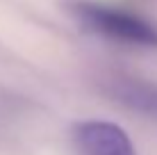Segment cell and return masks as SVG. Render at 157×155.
Returning <instances> with one entry per match:
<instances>
[{"label": "cell", "mask_w": 157, "mask_h": 155, "mask_svg": "<svg viewBox=\"0 0 157 155\" xmlns=\"http://www.w3.org/2000/svg\"><path fill=\"white\" fill-rule=\"evenodd\" d=\"M73 14L91 32H98V34L112 37L118 41H128L134 46L157 48V28L134 14L102 7V5H89V2L73 5Z\"/></svg>", "instance_id": "obj_1"}, {"label": "cell", "mask_w": 157, "mask_h": 155, "mask_svg": "<svg viewBox=\"0 0 157 155\" xmlns=\"http://www.w3.org/2000/svg\"><path fill=\"white\" fill-rule=\"evenodd\" d=\"M73 144L80 155H134V146L128 132L109 121L75 123Z\"/></svg>", "instance_id": "obj_2"}, {"label": "cell", "mask_w": 157, "mask_h": 155, "mask_svg": "<svg viewBox=\"0 0 157 155\" xmlns=\"http://www.w3.org/2000/svg\"><path fill=\"white\" fill-rule=\"evenodd\" d=\"M109 94L116 100L130 105V107L139 112H148V114H157V87L141 80H130L121 78L109 84Z\"/></svg>", "instance_id": "obj_3"}]
</instances>
